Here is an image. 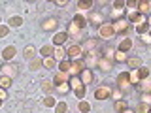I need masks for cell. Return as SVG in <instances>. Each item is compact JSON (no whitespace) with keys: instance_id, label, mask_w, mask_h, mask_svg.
Segmentation results:
<instances>
[{"instance_id":"33","label":"cell","mask_w":151,"mask_h":113,"mask_svg":"<svg viewBox=\"0 0 151 113\" xmlns=\"http://www.w3.org/2000/svg\"><path fill=\"white\" fill-rule=\"evenodd\" d=\"M136 89H140L142 92H149L151 91V83L147 81V79H144V81H140L138 85H136Z\"/></svg>"},{"instance_id":"32","label":"cell","mask_w":151,"mask_h":113,"mask_svg":"<svg viewBox=\"0 0 151 113\" xmlns=\"http://www.w3.org/2000/svg\"><path fill=\"white\" fill-rule=\"evenodd\" d=\"M23 55H25V59L32 60V59H34V55H36V49H34L32 45H27V47H25V51H23Z\"/></svg>"},{"instance_id":"31","label":"cell","mask_w":151,"mask_h":113,"mask_svg":"<svg viewBox=\"0 0 151 113\" xmlns=\"http://www.w3.org/2000/svg\"><path fill=\"white\" fill-rule=\"evenodd\" d=\"M123 15H125V9H113L110 13V19L115 23V21H119V19H123Z\"/></svg>"},{"instance_id":"20","label":"cell","mask_w":151,"mask_h":113,"mask_svg":"<svg viewBox=\"0 0 151 113\" xmlns=\"http://www.w3.org/2000/svg\"><path fill=\"white\" fill-rule=\"evenodd\" d=\"M113 109H115L117 113H123L125 109H129V102H127V100H115V104H113Z\"/></svg>"},{"instance_id":"7","label":"cell","mask_w":151,"mask_h":113,"mask_svg":"<svg viewBox=\"0 0 151 113\" xmlns=\"http://www.w3.org/2000/svg\"><path fill=\"white\" fill-rule=\"evenodd\" d=\"M0 68H2V75H8L9 79L17 77V74H19L17 66H15V64H12V62H6V64H2Z\"/></svg>"},{"instance_id":"28","label":"cell","mask_w":151,"mask_h":113,"mask_svg":"<svg viewBox=\"0 0 151 113\" xmlns=\"http://www.w3.org/2000/svg\"><path fill=\"white\" fill-rule=\"evenodd\" d=\"M129 79H130V85H132V87H136V85L140 83V75H138V70H132V72H129Z\"/></svg>"},{"instance_id":"57","label":"cell","mask_w":151,"mask_h":113,"mask_svg":"<svg viewBox=\"0 0 151 113\" xmlns=\"http://www.w3.org/2000/svg\"><path fill=\"white\" fill-rule=\"evenodd\" d=\"M2 102H4V100H0V106H2Z\"/></svg>"},{"instance_id":"48","label":"cell","mask_w":151,"mask_h":113,"mask_svg":"<svg viewBox=\"0 0 151 113\" xmlns=\"http://www.w3.org/2000/svg\"><path fill=\"white\" fill-rule=\"evenodd\" d=\"M136 111H138V113H147L149 111V104H140Z\"/></svg>"},{"instance_id":"26","label":"cell","mask_w":151,"mask_h":113,"mask_svg":"<svg viewBox=\"0 0 151 113\" xmlns=\"http://www.w3.org/2000/svg\"><path fill=\"white\" fill-rule=\"evenodd\" d=\"M127 53H123V51H119V49H115V53H113V60L115 62H127Z\"/></svg>"},{"instance_id":"58","label":"cell","mask_w":151,"mask_h":113,"mask_svg":"<svg viewBox=\"0 0 151 113\" xmlns=\"http://www.w3.org/2000/svg\"><path fill=\"white\" fill-rule=\"evenodd\" d=\"M0 23H2V19H0Z\"/></svg>"},{"instance_id":"49","label":"cell","mask_w":151,"mask_h":113,"mask_svg":"<svg viewBox=\"0 0 151 113\" xmlns=\"http://www.w3.org/2000/svg\"><path fill=\"white\" fill-rule=\"evenodd\" d=\"M138 15H140L138 11H130V13H129V17H127V21H129V23H134V21H136V17H138Z\"/></svg>"},{"instance_id":"15","label":"cell","mask_w":151,"mask_h":113,"mask_svg":"<svg viewBox=\"0 0 151 113\" xmlns=\"http://www.w3.org/2000/svg\"><path fill=\"white\" fill-rule=\"evenodd\" d=\"M98 68L102 70V72H111V68H113V60H108V59H98Z\"/></svg>"},{"instance_id":"53","label":"cell","mask_w":151,"mask_h":113,"mask_svg":"<svg viewBox=\"0 0 151 113\" xmlns=\"http://www.w3.org/2000/svg\"><path fill=\"white\" fill-rule=\"evenodd\" d=\"M111 96H113V98H117V100H121V91H119V89L111 91Z\"/></svg>"},{"instance_id":"23","label":"cell","mask_w":151,"mask_h":113,"mask_svg":"<svg viewBox=\"0 0 151 113\" xmlns=\"http://www.w3.org/2000/svg\"><path fill=\"white\" fill-rule=\"evenodd\" d=\"M113 53H115V49H113L111 45H106L102 49V59H108V60H113Z\"/></svg>"},{"instance_id":"17","label":"cell","mask_w":151,"mask_h":113,"mask_svg":"<svg viewBox=\"0 0 151 113\" xmlns=\"http://www.w3.org/2000/svg\"><path fill=\"white\" fill-rule=\"evenodd\" d=\"M72 23H74V25H76V26L79 28V30H83V28L87 26V19H85L83 15H79V13H78V15H74V19H72Z\"/></svg>"},{"instance_id":"37","label":"cell","mask_w":151,"mask_h":113,"mask_svg":"<svg viewBox=\"0 0 151 113\" xmlns=\"http://www.w3.org/2000/svg\"><path fill=\"white\" fill-rule=\"evenodd\" d=\"M66 109H68L66 102H57L55 104V113H66Z\"/></svg>"},{"instance_id":"22","label":"cell","mask_w":151,"mask_h":113,"mask_svg":"<svg viewBox=\"0 0 151 113\" xmlns=\"http://www.w3.org/2000/svg\"><path fill=\"white\" fill-rule=\"evenodd\" d=\"M57 64V60L53 59V56H47V59H42V66H44L45 70H53Z\"/></svg>"},{"instance_id":"18","label":"cell","mask_w":151,"mask_h":113,"mask_svg":"<svg viewBox=\"0 0 151 113\" xmlns=\"http://www.w3.org/2000/svg\"><path fill=\"white\" fill-rule=\"evenodd\" d=\"M136 11H138L140 15H145V13L149 11V2H145V0H142V2H136Z\"/></svg>"},{"instance_id":"38","label":"cell","mask_w":151,"mask_h":113,"mask_svg":"<svg viewBox=\"0 0 151 113\" xmlns=\"http://www.w3.org/2000/svg\"><path fill=\"white\" fill-rule=\"evenodd\" d=\"M59 68H60V72H64V74H68V70H70V60H68V59H64V60H60V62H59Z\"/></svg>"},{"instance_id":"47","label":"cell","mask_w":151,"mask_h":113,"mask_svg":"<svg viewBox=\"0 0 151 113\" xmlns=\"http://www.w3.org/2000/svg\"><path fill=\"white\" fill-rule=\"evenodd\" d=\"M134 23H136V26H140V25H144V23H147V17H145V15H138Z\"/></svg>"},{"instance_id":"41","label":"cell","mask_w":151,"mask_h":113,"mask_svg":"<svg viewBox=\"0 0 151 113\" xmlns=\"http://www.w3.org/2000/svg\"><path fill=\"white\" fill-rule=\"evenodd\" d=\"M57 91H59L60 94H66V92L70 91V85H68V81H66V83H60V85H57Z\"/></svg>"},{"instance_id":"8","label":"cell","mask_w":151,"mask_h":113,"mask_svg":"<svg viewBox=\"0 0 151 113\" xmlns=\"http://www.w3.org/2000/svg\"><path fill=\"white\" fill-rule=\"evenodd\" d=\"M85 19H87V23H91L93 26H100V25L106 23V21H104V15H102L100 11H91V15L85 17Z\"/></svg>"},{"instance_id":"54","label":"cell","mask_w":151,"mask_h":113,"mask_svg":"<svg viewBox=\"0 0 151 113\" xmlns=\"http://www.w3.org/2000/svg\"><path fill=\"white\" fill-rule=\"evenodd\" d=\"M4 98H8V94H6V89H2V87H0V100H4Z\"/></svg>"},{"instance_id":"55","label":"cell","mask_w":151,"mask_h":113,"mask_svg":"<svg viewBox=\"0 0 151 113\" xmlns=\"http://www.w3.org/2000/svg\"><path fill=\"white\" fill-rule=\"evenodd\" d=\"M125 6H129L132 9H136V2H132V0H129V2H125Z\"/></svg>"},{"instance_id":"10","label":"cell","mask_w":151,"mask_h":113,"mask_svg":"<svg viewBox=\"0 0 151 113\" xmlns=\"http://www.w3.org/2000/svg\"><path fill=\"white\" fill-rule=\"evenodd\" d=\"M98 36H100V38H106V40H110V38L113 36L111 23H104V25L98 26Z\"/></svg>"},{"instance_id":"21","label":"cell","mask_w":151,"mask_h":113,"mask_svg":"<svg viewBox=\"0 0 151 113\" xmlns=\"http://www.w3.org/2000/svg\"><path fill=\"white\" fill-rule=\"evenodd\" d=\"M127 64H129L132 70H138L142 66V59L140 56H130V59H127Z\"/></svg>"},{"instance_id":"35","label":"cell","mask_w":151,"mask_h":113,"mask_svg":"<svg viewBox=\"0 0 151 113\" xmlns=\"http://www.w3.org/2000/svg\"><path fill=\"white\" fill-rule=\"evenodd\" d=\"M76 6H78L79 9H91L93 8V2H91V0H79Z\"/></svg>"},{"instance_id":"24","label":"cell","mask_w":151,"mask_h":113,"mask_svg":"<svg viewBox=\"0 0 151 113\" xmlns=\"http://www.w3.org/2000/svg\"><path fill=\"white\" fill-rule=\"evenodd\" d=\"M96 45H98V40H94V38H87V40H85V44L81 45V49H89V51H93Z\"/></svg>"},{"instance_id":"44","label":"cell","mask_w":151,"mask_h":113,"mask_svg":"<svg viewBox=\"0 0 151 113\" xmlns=\"http://www.w3.org/2000/svg\"><path fill=\"white\" fill-rule=\"evenodd\" d=\"M66 34H68V36L70 34H79V28L76 26L74 23H70V25H68V32H66Z\"/></svg>"},{"instance_id":"29","label":"cell","mask_w":151,"mask_h":113,"mask_svg":"<svg viewBox=\"0 0 151 113\" xmlns=\"http://www.w3.org/2000/svg\"><path fill=\"white\" fill-rule=\"evenodd\" d=\"M78 109H79V113H91V104L85 102V100H79Z\"/></svg>"},{"instance_id":"25","label":"cell","mask_w":151,"mask_h":113,"mask_svg":"<svg viewBox=\"0 0 151 113\" xmlns=\"http://www.w3.org/2000/svg\"><path fill=\"white\" fill-rule=\"evenodd\" d=\"M53 59L59 60V62H60V60H64L66 59V49H63V47H57V49L53 51Z\"/></svg>"},{"instance_id":"12","label":"cell","mask_w":151,"mask_h":113,"mask_svg":"<svg viewBox=\"0 0 151 113\" xmlns=\"http://www.w3.org/2000/svg\"><path fill=\"white\" fill-rule=\"evenodd\" d=\"M78 77H79V79H81V83L85 85V87H87V85H89V83H93V79H94V74H93V70H89V68H85V70H83V72H81V74H79V75H78Z\"/></svg>"},{"instance_id":"56","label":"cell","mask_w":151,"mask_h":113,"mask_svg":"<svg viewBox=\"0 0 151 113\" xmlns=\"http://www.w3.org/2000/svg\"><path fill=\"white\" fill-rule=\"evenodd\" d=\"M123 113H134V111H132V109H125V111H123Z\"/></svg>"},{"instance_id":"34","label":"cell","mask_w":151,"mask_h":113,"mask_svg":"<svg viewBox=\"0 0 151 113\" xmlns=\"http://www.w3.org/2000/svg\"><path fill=\"white\" fill-rule=\"evenodd\" d=\"M0 87H2V89H9V87H12V79H9L8 75H0Z\"/></svg>"},{"instance_id":"27","label":"cell","mask_w":151,"mask_h":113,"mask_svg":"<svg viewBox=\"0 0 151 113\" xmlns=\"http://www.w3.org/2000/svg\"><path fill=\"white\" fill-rule=\"evenodd\" d=\"M53 47H51V45H44V47H42V49H40V55H42V59H47V56H53Z\"/></svg>"},{"instance_id":"52","label":"cell","mask_w":151,"mask_h":113,"mask_svg":"<svg viewBox=\"0 0 151 113\" xmlns=\"http://www.w3.org/2000/svg\"><path fill=\"white\" fill-rule=\"evenodd\" d=\"M55 6L64 8V6H68V0H55Z\"/></svg>"},{"instance_id":"2","label":"cell","mask_w":151,"mask_h":113,"mask_svg":"<svg viewBox=\"0 0 151 113\" xmlns=\"http://www.w3.org/2000/svg\"><path fill=\"white\" fill-rule=\"evenodd\" d=\"M117 89H119L121 92H127V91L132 89L130 79H129V72H121L119 75H117Z\"/></svg>"},{"instance_id":"6","label":"cell","mask_w":151,"mask_h":113,"mask_svg":"<svg viewBox=\"0 0 151 113\" xmlns=\"http://www.w3.org/2000/svg\"><path fill=\"white\" fill-rule=\"evenodd\" d=\"M94 98H96V100H100V102L108 100V98H111V89L108 87V85H102V87H98L96 91H94Z\"/></svg>"},{"instance_id":"30","label":"cell","mask_w":151,"mask_h":113,"mask_svg":"<svg viewBox=\"0 0 151 113\" xmlns=\"http://www.w3.org/2000/svg\"><path fill=\"white\" fill-rule=\"evenodd\" d=\"M23 25V17H19V15H15V17H9V21H8V26H13V28H17V26H21Z\"/></svg>"},{"instance_id":"19","label":"cell","mask_w":151,"mask_h":113,"mask_svg":"<svg viewBox=\"0 0 151 113\" xmlns=\"http://www.w3.org/2000/svg\"><path fill=\"white\" fill-rule=\"evenodd\" d=\"M117 49H119V51H123V53H127L129 49H132V40H130V38H123Z\"/></svg>"},{"instance_id":"50","label":"cell","mask_w":151,"mask_h":113,"mask_svg":"<svg viewBox=\"0 0 151 113\" xmlns=\"http://www.w3.org/2000/svg\"><path fill=\"white\" fill-rule=\"evenodd\" d=\"M142 44H145V45H149V44H151L149 34H142Z\"/></svg>"},{"instance_id":"36","label":"cell","mask_w":151,"mask_h":113,"mask_svg":"<svg viewBox=\"0 0 151 113\" xmlns=\"http://www.w3.org/2000/svg\"><path fill=\"white\" fill-rule=\"evenodd\" d=\"M40 87H42V91H44V92H51V91H53V89H55V85L51 83V81H45V79H44Z\"/></svg>"},{"instance_id":"39","label":"cell","mask_w":151,"mask_h":113,"mask_svg":"<svg viewBox=\"0 0 151 113\" xmlns=\"http://www.w3.org/2000/svg\"><path fill=\"white\" fill-rule=\"evenodd\" d=\"M138 75H140V79H147L149 77V68L140 66V68H138Z\"/></svg>"},{"instance_id":"46","label":"cell","mask_w":151,"mask_h":113,"mask_svg":"<svg viewBox=\"0 0 151 113\" xmlns=\"http://www.w3.org/2000/svg\"><path fill=\"white\" fill-rule=\"evenodd\" d=\"M113 9H125V0H115L113 2Z\"/></svg>"},{"instance_id":"40","label":"cell","mask_w":151,"mask_h":113,"mask_svg":"<svg viewBox=\"0 0 151 113\" xmlns=\"http://www.w3.org/2000/svg\"><path fill=\"white\" fill-rule=\"evenodd\" d=\"M147 30H149V23H144V25H140V26H136V32L142 36V34H147Z\"/></svg>"},{"instance_id":"4","label":"cell","mask_w":151,"mask_h":113,"mask_svg":"<svg viewBox=\"0 0 151 113\" xmlns=\"http://www.w3.org/2000/svg\"><path fill=\"white\" fill-rule=\"evenodd\" d=\"M83 70H85V62H83V60H70V70H68L70 77H78Z\"/></svg>"},{"instance_id":"5","label":"cell","mask_w":151,"mask_h":113,"mask_svg":"<svg viewBox=\"0 0 151 113\" xmlns=\"http://www.w3.org/2000/svg\"><path fill=\"white\" fill-rule=\"evenodd\" d=\"M111 28H113V34H125V32H129L130 23L127 19H119V21L111 23Z\"/></svg>"},{"instance_id":"43","label":"cell","mask_w":151,"mask_h":113,"mask_svg":"<svg viewBox=\"0 0 151 113\" xmlns=\"http://www.w3.org/2000/svg\"><path fill=\"white\" fill-rule=\"evenodd\" d=\"M55 104H57V100L53 96H47V98H44V106L45 107H55Z\"/></svg>"},{"instance_id":"42","label":"cell","mask_w":151,"mask_h":113,"mask_svg":"<svg viewBox=\"0 0 151 113\" xmlns=\"http://www.w3.org/2000/svg\"><path fill=\"white\" fill-rule=\"evenodd\" d=\"M42 68V59H32L30 60V70H40Z\"/></svg>"},{"instance_id":"1","label":"cell","mask_w":151,"mask_h":113,"mask_svg":"<svg viewBox=\"0 0 151 113\" xmlns=\"http://www.w3.org/2000/svg\"><path fill=\"white\" fill-rule=\"evenodd\" d=\"M68 85H70V91H74L78 98H83L85 96V85L81 83V79H79V77H70L68 79Z\"/></svg>"},{"instance_id":"9","label":"cell","mask_w":151,"mask_h":113,"mask_svg":"<svg viewBox=\"0 0 151 113\" xmlns=\"http://www.w3.org/2000/svg\"><path fill=\"white\" fill-rule=\"evenodd\" d=\"M57 26H59V19H57V17H47V19L42 21V30H45V32L55 30Z\"/></svg>"},{"instance_id":"13","label":"cell","mask_w":151,"mask_h":113,"mask_svg":"<svg viewBox=\"0 0 151 113\" xmlns=\"http://www.w3.org/2000/svg\"><path fill=\"white\" fill-rule=\"evenodd\" d=\"M15 53H17V51H15V47H13V45H8L6 49L2 51V59L6 60V62H12V60L15 59Z\"/></svg>"},{"instance_id":"3","label":"cell","mask_w":151,"mask_h":113,"mask_svg":"<svg viewBox=\"0 0 151 113\" xmlns=\"http://www.w3.org/2000/svg\"><path fill=\"white\" fill-rule=\"evenodd\" d=\"M85 51L81 49V45H78V44H72L66 49V56H68L70 60H81V56H83Z\"/></svg>"},{"instance_id":"51","label":"cell","mask_w":151,"mask_h":113,"mask_svg":"<svg viewBox=\"0 0 151 113\" xmlns=\"http://www.w3.org/2000/svg\"><path fill=\"white\" fill-rule=\"evenodd\" d=\"M149 100H151L149 92H144V94H142V104H149Z\"/></svg>"},{"instance_id":"45","label":"cell","mask_w":151,"mask_h":113,"mask_svg":"<svg viewBox=\"0 0 151 113\" xmlns=\"http://www.w3.org/2000/svg\"><path fill=\"white\" fill-rule=\"evenodd\" d=\"M9 32V26L8 25H0V38H6Z\"/></svg>"},{"instance_id":"11","label":"cell","mask_w":151,"mask_h":113,"mask_svg":"<svg viewBox=\"0 0 151 113\" xmlns=\"http://www.w3.org/2000/svg\"><path fill=\"white\" fill-rule=\"evenodd\" d=\"M98 59H100V56H98V51H89L87 59L83 60V62H85V68L91 70V66H96L98 64Z\"/></svg>"},{"instance_id":"16","label":"cell","mask_w":151,"mask_h":113,"mask_svg":"<svg viewBox=\"0 0 151 113\" xmlns=\"http://www.w3.org/2000/svg\"><path fill=\"white\" fill-rule=\"evenodd\" d=\"M70 79V75L68 74H64V72H57L55 74V77H53V85L57 87V85H60V83H66Z\"/></svg>"},{"instance_id":"14","label":"cell","mask_w":151,"mask_h":113,"mask_svg":"<svg viewBox=\"0 0 151 113\" xmlns=\"http://www.w3.org/2000/svg\"><path fill=\"white\" fill-rule=\"evenodd\" d=\"M68 34H66V32H57V34L53 36V44L57 45V47H63L64 44H66V40H68Z\"/></svg>"}]
</instances>
